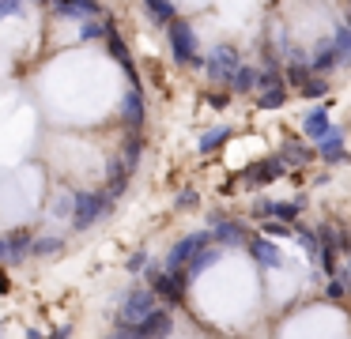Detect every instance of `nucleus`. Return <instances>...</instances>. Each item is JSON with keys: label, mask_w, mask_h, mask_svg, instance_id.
Listing matches in <instances>:
<instances>
[{"label": "nucleus", "mask_w": 351, "mask_h": 339, "mask_svg": "<svg viewBox=\"0 0 351 339\" xmlns=\"http://www.w3.org/2000/svg\"><path fill=\"white\" fill-rule=\"evenodd\" d=\"M167 34H170V57H174L178 64H204V60H200V49H197V34H193L189 23L174 19L167 27Z\"/></svg>", "instance_id": "obj_1"}, {"label": "nucleus", "mask_w": 351, "mask_h": 339, "mask_svg": "<svg viewBox=\"0 0 351 339\" xmlns=\"http://www.w3.org/2000/svg\"><path fill=\"white\" fill-rule=\"evenodd\" d=\"M212 245V234H189V238H182L174 249L167 253V268L162 271H170V275H182L185 268H189V260L197 253H204V249Z\"/></svg>", "instance_id": "obj_2"}, {"label": "nucleus", "mask_w": 351, "mask_h": 339, "mask_svg": "<svg viewBox=\"0 0 351 339\" xmlns=\"http://www.w3.org/2000/svg\"><path fill=\"white\" fill-rule=\"evenodd\" d=\"M155 294L147 290V286H140V290H129L125 294V301H121V309H117V321L125 324V328H136L144 316H152L155 313Z\"/></svg>", "instance_id": "obj_3"}, {"label": "nucleus", "mask_w": 351, "mask_h": 339, "mask_svg": "<svg viewBox=\"0 0 351 339\" xmlns=\"http://www.w3.org/2000/svg\"><path fill=\"white\" fill-rule=\"evenodd\" d=\"M238 68H242V57H238L234 45H215L212 57L204 60V72H208V79H212V83H230Z\"/></svg>", "instance_id": "obj_4"}, {"label": "nucleus", "mask_w": 351, "mask_h": 339, "mask_svg": "<svg viewBox=\"0 0 351 339\" xmlns=\"http://www.w3.org/2000/svg\"><path fill=\"white\" fill-rule=\"evenodd\" d=\"M102 215H110V200L102 192H76V208H72V226L87 230L91 223H99Z\"/></svg>", "instance_id": "obj_5"}, {"label": "nucleus", "mask_w": 351, "mask_h": 339, "mask_svg": "<svg viewBox=\"0 0 351 339\" xmlns=\"http://www.w3.org/2000/svg\"><path fill=\"white\" fill-rule=\"evenodd\" d=\"M147 290H152L155 298H162L167 305H182V298H185L182 275H170V271H162V268H147Z\"/></svg>", "instance_id": "obj_6"}, {"label": "nucleus", "mask_w": 351, "mask_h": 339, "mask_svg": "<svg viewBox=\"0 0 351 339\" xmlns=\"http://www.w3.org/2000/svg\"><path fill=\"white\" fill-rule=\"evenodd\" d=\"M283 173H287L283 158H280V155H268V158L253 162L250 170L242 173V185H250V188H257V185H272V181H280V177H283Z\"/></svg>", "instance_id": "obj_7"}, {"label": "nucleus", "mask_w": 351, "mask_h": 339, "mask_svg": "<svg viewBox=\"0 0 351 339\" xmlns=\"http://www.w3.org/2000/svg\"><path fill=\"white\" fill-rule=\"evenodd\" d=\"M170 331H174V316H170V309H155L152 316H144V321L136 324V339H167Z\"/></svg>", "instance_id": "obj_8"}, {"label": "nucleus", "mask_w": 351, "mask_h": 339, "mask_svg": "<svg viewBox=\"0 0 351 339\" xmlns=\"http://www.w3.org/2000/svg\"><path fill=\"white\" fill-rule=\"evenodd\" d=\"M212 241H219V245H242L245 226L238 223V218H219V223L212 226Z\"/></svg>", "instance_id": "obj_9"}, {"label": "nucleus", "mask_w": 351, "mask_h": 339, "mask_svg": "<svg viewBox=\"0 0 351 339\" xmlns=\"http://www.w3.org/2000/svg\"><path fill=\"white\" fill-rule=\"evenodd\" d=\"M306 64H310V72H313V75H321V79H325V75L332 72L336 64H340V57H336L332 42H325V45H317V49H313V57L306 60Z\"/></svg>", "instance_id": "obj_10"}, {"label": "nucleus", "mask_w": 351, "mask_h": 339, "mask_svg": "<svg viewBox=\"0 0 351 339\" xmlns=\"http://www.w3.org/2000/svg\"><path fill=\"white\" fill-rule=\"evenodd\" d=\"M302 132L310 136V140H317V143L325 140L328 132H332V121H328V110H325V105H321V110H310V113H306Z\"/></svg>", "instance_id": "obj_11"}, {"label": "nucleus", "mask_w": 351, "mask_h": 339, "mask_svg": "<svg viewBox=\"0 0 351 339\" xmlns=\"http://www.w3.org/2000/svg\"><path fill=\"white\" fill-rule=\"evenodd\" d=\"M53 12L64 15V19H99L102 8L95 0H72V4H53Z\"/></svg>", "instance_id": "obj_12"}, {"label": "nucleus", "mask_w": 351, "mask_h": 339, "mask_svg": "<svg viewBox=\"0 0 351 339\" xmlns=\"http://www.w3.org/2000/svg\"><path fill=\"white\" fill-rule=\"evenodd\" d=\"M121 117H125V125L136 132L140 125H144V95L140 90H129L125 95V102H121Z\"/></svg>", "instance_id": "obj_13"}, {"label": "nucleus", "mask_w": 351, "mask_h": 339, "mask_svg": "<svg viewBox=\"0 0 351 339\" xmlns=\"http://www.w3.org/2000/svg\"><path fill=\"white\" fill-rule=\"evenodd\" d=\"M250 253L257 256L265 268H280V264H283V253H280V249H276L268 238H253V241H250Z\"/></svg>", "instance_id": "obj_14"}, {"label": "nucleus", "mask_w": 351, "mask_h": 339, "mask_svg": "<svg viewBox=\"0 0 351 339\" xmlns=\"http://www.w3.org/2000/svg\"><path fill=\"white\" fill-rule=\"evenodd\" d=\"M310 79H313V72H310V64H306V60H287V64H283V83H287V87L302 90Z\"/></svg>", "instance_id": "obj_15"}, {"label": "nucleus", "mask_w": 351, "mask_h": 339, "mask_svg": "<svg viewBox=\"0 0 351 339\" xmlns=\"http://www.w3.org/2000/svg\"><path fill=\"white\" fill-rule=\"evenodd\" d=\"M317 155L325 158V162H340V158H343V132H340V128H332V132L317 143Z\"/></svg>", "instance_id": "obj_16"}, {"label": "nucleus", "mask_w": 351, "mask_h": 339, "mask_svg": "<svg viewBox=\"0 0 351 339\" xmlns=\"http://www.w3.org/2000/svg\"><path fill=\"white\" fill-rule=\"evenodd\" d=\"M215 260H219V249H204V253H197V256L189 260V268L182 271V283H189V279H197L200 271H204L208 264H215Z\"/></svg>", "instance_id": "obj_17"}, {"label": "nucleus", "mask_w": 351, "mask_h": 339, "mask_svg": "<svg viewBox=\"0 0 351 339\" xmlns=\"http://www.w3.org/2000/svg\"><path fill=\"white\" fill-rule=\"evenodd\" d=\"M4 241H8V260H23L27 253H34V238L27 230L12 234V238H4Z\"/></svg>", "instance_id": "obj_18"}, {"label": "nucleus", "mask_w": 351, "mask_h": 339, "mask_svg": "<svg viewBox=\"0 0 351 339\" xmlns=\"http://www.w3.org/2000/svg\"><path fill=\"white\" fill-rule=\"evenodd\" d=\"M230 90L234 95H245V90H257V68H250V64H242L234 72V79H230Z\"/></svg>", "instance_id": "obj_19"}, {"label": "nucleus", "mask_w": 351, "mask_h": 339, "mask_svg": "<svg viewBox=\"0 0 351 339\" xmlns=\"http://www.w3.org/2000/svg\"><path fill=\"white\" fill-rule=\"evenodd\" d=\"M230 140V128L227 125H219V128H212V132H204L200 136V155H212V151H219V143H227Z\"/></svg>", "instance_id": "obj_20"}, {"label": "nucleus", "mask_w": 351, "mask_h": 339, "mask_svg": "<svg viewBox=\"0 0 351 339\" xmlns=\"http://www.w3.org/2000/svg\"><path fill=\"white\" fill-rule=\"evenodd\" d=\"M298 215H302V200H283V203L272 200V218H276V223L287 226V223H295Z\"/></svg>", "instance_id": "obj_21"}, {"label": "nucleus", "mask_w": 351, "mask_h": 339, "mask_svg": "<svg viewBox=\"0 0 351 339\" xmlns=\"http://www.w3.org/2000/svg\"><path fill=\"white\" fill-rule=\"evenodd\" d=\"M280 158H283V166H306L313 158V151L306 147V143H287V147L280 151Z\"/></svg>", "instance_id": "obj_22"}, {"label": "nucleus", "mask_w": 351, "mask_h": 339, "mask_svg": "<svg viewBox=\"0 0 351 339\" xmlns=\"http://www.w3.org/2000/svg\"><path fill=\"white\" fill-rule=\"evenodd\" d=\"M332 49H336V57H340V64H351V30H348V23H343V27H336Z\"/></svg>", "instance_id": "obj_23"}, {"label": "nucleus", "mask_w": 351, "mask_h": 339, "mask_svg": "<svg viewBox=\"0 0 351 339\" xmlns=\"http://www.w3.org/2000/svg\"><path fill=\"white\" fill-rule=\"evenodd\" d=\"M144 12L152 15V19L167 23V27L178 19V8H174V4H162V0H147V4H144Z\"/></svg>", "instance_id": "obj_24"}, {"label": "nucleus", "mask_w": 351, "mask_h": 339, "mask_svg": "<svg viewBox=\"0 0 351 339\" xmlns=\"http://www.w3.org/2000/svg\"><path fill=\"white\" fill-rule=\"evenodd\" d=\"M287 102V87H272V90H261V110H280Z\"/></svg>", "instance_id": "obj_25"}, {"label": "nucleus", "mask_w": 351, "mask_h": 339, "mask_svg": "<svg viewBox=\"0 0 351 339\" xmlns=\"http://www.w3.org/2000/svg\"><path fill=\"white\" fill-rule=\"evenodd\" d=\"M61 245H64V238H57V234H46V238H34V256H49V253H57Z\"/></svg>", "instance_id": "obj_26"}, {"label": "nucleus", "mask_w": 351, "mask_h": 339, "mask_svg": "<svg viewBox=\"0 0 351 339\" xmlns=\"http://www.w3.org/2000/svg\"><path fill=\"white\" fill-rule=\"evenodd\" d=\"M80 34H84L87 42H91V38H106V34H110V23H106V19H87Z\"/></svg>", "instance_id": "obj_27"}, {"label": "nucleus", "mask_w": 351, "mask_h": 339, "mask_svg": "<svg viewBox=\"0 0 351 339\" xmlns=\"http://www.w3.org/2000/svg\"><path fill=\"white\" fill-rule=\"evenodd\" d=\"M336 256H340V253H336L332 245H321V271H325L328 279H336V271H340V268H336Z\"/></svg>", "instance_id": "obj_28"}, {"label": "nucleus", "mask_w": 351, "mask_h": 339, "mask_svg": "<svg viewBox=\"0 0 351 339\" xmlns=\"http://www.w3.org/2000/svg\"><path fill=\"white\" fill-rule=\"evenodd\" d=\"M140 147H144V143H140V136H132V140L125 143V170H132V166H136V158H140Z\"/></svg>", "instance_id": "obj_29"}, {"label": "nucleus", "mask_w": 351, "mask_h": 339, "mask_svg": "<svg viewBox=\"0 0 351 339\" xmlns=\"http://www.w3.org/2000/svg\"><path fill=\"white\" fill-rule=\"evenodd\" d=\"M325 90H328V83L321 79V75H313V79L302 87V95H306V98H325Z\"/></svg>", "instance_id": "obj_30"}, {"label": "nucleus", "mask_w": 351, "mask_h": 339, "mask_svg": "<svg viewBox=\"0 0 351 339\" xmlns=\"http://www.w3.org/2000/svg\"><path fill=\"white\" fill-rule=\"evenodd\" d=\"M144 268H147V253H144V249H136V253L125 260V271H144Z\"/></svg>", "instance_id": "obj_31"}, {"label": "nucleus", "mask_w": 351, "mask_h": 339, "mask_svg": "<svg viewBox=\"0 0 351 339\" xmlns=\"http://www.w3.org/2000/svg\"><path fill=\"white\" fill-rule=\"evenodd\" d=\"M343 290H348V283H343V279H332V283H328V290H325V298L328 301H343Z\"/></svg>", "instance_id": "obj_32"}, {"label": "nucleus", "mask_w": 351, "mask_h": 339, "mask_svg": "<svg viewBox=\"0 0 351 339\" xmlns=\"http://www.w3.org/2000/svg\"><path fill=\"white\" fill-rule=\"evenodd\" d=\"M193 203H197V192H193V188H185V192L178 196V208L185 211V208H193Z\"/></svg>", "instance_id": "obj_33"}, {"label": "nucleus", "mask_w": 351, "mask_h": 339, "mask_svg": "<svg viewBox=\"0 0 351 339\" xmlns=\"http://www.w3.org/2000/svg\"><path fill=\"white\" fill-rule=\"evenodd\" d=\"M265 234H276V238H280V234H287V226L276 223V218H265Z\"/></svg>", "instance_id": "obj_34"}, {"label": "nucleus", "mask_w": 351, "mask_h": 339, "mask_svg": "<svg viewBox=\"0 0 351 339\" xmlns=\"http://www.w3.org/2000/svg\"><path fill=\"white\" fill-rule=\"evenodd\" d=\"M23 4H0V19H8V15H19Z\"/></svg>", "instance_id": "obj_35"}, {"label": "nucleus", "mask_w": 351, "mask_h": 339, "mask_svg": "<svg viewBox=\"0 0 351 339\" xmlns=\"http://www.w3.org/2000/svg\"><path fill=\"white\" fill-rule=\"evenodd\" d=\"M110 339H136V328H125V324H121V328H117Z\"/></svg>", "instance_id": "obj_36"}, {"label": "nucleus", "mask_w": 351, "mask_h": 339, "mask_svg": "<svg viewBox=\"0 0 351 339\" xmlns=\"http://www.w3.org/2000/svg\"><path fill=\"white\" fill-rule=\"evenodd\" d=\"M208 102H212L215 110H219V105H227V95H208Z\"/></svg>", "instance_id": "obj_37"}, {"label": "nucleus", "mask_w": 351, "mask_h": 339, "mask_svg": "<svg viewBox=\"0 0 351 339\" xmlns=\"http://www.w3.org/2000/svg\"><path fill=\"white\" fill-rule=\"evenodd\" d=\"M0 260H8V241L0 238Z\"/></svg>", "instance_id": "obj_38"}, {"label": "nucleus", "mask_w": 351, "mask_h": 339, "mask_svg": "<svg viewBox=\"0 0 351 339\" xmlns=\"http://www.w3.org/2000/svg\"><path fill=\"white\" fill-rule=\"evenodd\" d=\"M0 290H8V275L4 271H0Z\"/></svg>", "instance_id": "obj_39"}, {"label": "nucleus", "mask_w": 351, "mask_h": 339, "mask_svg": "<svg viewBox=\"0 0 351 339\" xmlns=\"http://www.w3.org/2000/svg\"><path fill=\"white\" fill-rule=\"evenodd\" d=\"M348 279H351V256H348Z\"/></svg>", "instance_id": "obj_40"}, {"label": "nucleus", "mask_w": 351, "mask_h": 339, "mask_svg": "<svg viewBox=\"0 0 351 339\" xmlns=\"http://www.w3.org/2000/svg\"><path fill=\"white\" fill-rule=\"evenodd\" d=\"M348 30H351V23H348Z\"/></svg>", "instance_id": "obj_41"}]
</instances>
